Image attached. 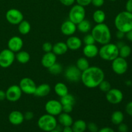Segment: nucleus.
Wrapping results in <instances>:
<instances>
[{
	"label": "nucleus",
	"mask_w": 132,
	"mask_h": 132,
	"mask_svg": "<svg viewBox=\"0 0 132 132\" xmlns=\"http://www.w3.org/2000/svg\"><path fill=\"white\" fill-rule=\"evenodd\" d=\"M131 53V48L130 46L127 45H124L119 48V56L123 57L125 59L128 57Z\"/></svg>",
	"instance_id": "473e14b6"
},
{
	"label": "nucleus",
	"mask_w": 132,
	"mask_h": 132,
	"mask_svg": "<svg viewBox=\"0 0 132 132\" xmlns=\"http://www.w3.org/2000/svg\"><path fill=\"white\" fill-rule=\"evenodd\" d=\"M15 59V54L9 48L4 49L0 52V67L3 68L10 67Z\"/></svg>",
	"instance_id": "0eeeda50"
},
{
	"label": "nucleus",
	"mask_w": 132,
	"mask_h": 132,
	"mask_svg": "<svg viewBox=\"0 0 132 132\" xmlns=\"http://www.w3.org/2000/svg\"><path fill=\"white\" fill-rule=\"evenodd\" d=\"M81 72L76 65H70L66 68L64 76L66 79L72 82H77L81 81Z\"/></svg>",
	"instance_id": "1a4fd4ad"
},
{
	"label": "nucleus",
	"mask_w": 132,
	"mask_h": 132,
	"mask_svg": "<svg viewBox=\"0 0 132 132\" xmlns=\"http://www.w3.org/2000/svg\"><path fill=\"white\" fill-rule=\"evenodd\" d=\"M57 121L63 127H64V126H72V124L73 122V118L70 115V113H64V112H61L58 116Z\"/></svg>",
	"instance_id": "4be33fe9"
},
{
	"label": "nucleus",
	"mask_w": 132,
	"mask_h": 132,
	"mask_svg": "<svg viewBox=\"0 0 132 132\" xmlns=\"http://www.w3.org/2000/svg\"><path fill=\"white\" fill-rule=\"evenodd\" d=\"M97 132H115V131L110 127H104L98 130Z\"/></svg>",
	"instance_id": "de8ad7c7"
},
{
	"label": "nucleus",
	"mask_w": 132,
	"mask_h": 132,
	"mask_svg": "<svg viewBox=\"0 0 132 132\" xmlns=\"http://www.w3.org/2000/svg\"><path fill=\"white\" fill-rule=\"evenodd\" d=\"M98 55L103 60L112 61L119 56V48L116 44L110 42L102 45L99 49Z\"/></svg>",
	"instance_id": "20e7f679"
},
{
	"label": "nucleus",
	"mask_w": 132,
	"mask_h": 132,
	"mask_svg": "<svg viewBox=\"0 0 132 132\" xmlns=\"http://www.w3.org/2000/svg\"><path fill=\"white\" fill-rule=\"evenodd\" d=\"M125 37H126V39H127L128 41H131L132 42V30L129 31V32H128L127 33L125 34Z\"/></svg>",
	"instance_id": "3c124183"
},
{
	"label": "nucleus",
	"mask_w": 132,
	"mask_h": 132,
	"mask_svg": "<svg viewBox=\"0 0 132 132\" xmlns=\"http://www.w3.org/2000/svg\"><path fill=\"white\" fill-rule=\"evenodd\" d=\"M114 24L117 30L127 33L132 30V14L126 11L119 13L114 19Z\"/></svg>",
	"instance_id": "7ed1b4c3"
},
{
	"label": "nucleus",
	"mask_w": 132,
	"mask_h": 132,
	"mask_svg": "<svg viewBox=\"0 0 132 132\" xmlns=\"http://www.w3.org/2000/svg\"><path fill=\"white\" fill-rule=\"evenodd\" d=\"M92 35L95 42L101 45H105L110 42L112 34L109 27L105 23L97 24L92 29Z\"/></svg>",
	"instance_id": "f03ea898"
},
{
	"label": "nucleus",
	"mask_w": 132,
	"mask_h": 132,
	"mask_svg": "<svg viewBox=\"0 0 132 132\" xmlns=\"http://www.w3.org/2000/svg\"><path fill=\"white\" fill-rule=\"evenodd\" d=\"M93 20L94 21L96 24H101L103 23L106 19V14L103 10H96L94 12L92 15Z\"/></svg>",
	"instance_id": "cd10ccee"
},
{
	"label": "nucleus",
	"mask_w": 132,
	"mask_h": 132,
	"mask_svg": "<svg viewBox=\"0 0 132 132\" xmlns=\"http://www.w3.org/2000/svg\"><path fill=\"white\" fill-rule=\"evenodd\" d=\"M125 37V33L121 32V31L117 30V33H116V37H117L118 39L119 40L122 39Z\"/></svg>",
	"instance_id": "09e8293b"
},
{
	"label": "nucleus",
	"mask_w": 132,
	"mask_h": 132,
	"mask_svg": "<svg viewBox=\"0 0 132 132\" xmlns=\"http://www.w3.org/2000/svg\"><path fill=\"white\" fill-rule=\"evenodd\" d=\"M15 59L21 64H26L29 62L30 59V55L28 52L20 50L19 52H17L16 55H15Z\"/></svg>",
	"instance_id": "a878e982"
},
{
	"label": "nucleus",
	"mask_w": 132,
	"mask_h": 132,
	"mask_svg": "<svg viewBox=\"0 0 132 132\" xmlns=\"http://www.w3.org/2000/svg\"><path fill=\"white\" fill-rule=\"evenodd\" d=\"M82 41H83L84 44H85V45H93V44H95V43H96L95 42V39H94V37H93V36L92 35V34H86V36L84 37Z\"/></svg>",
	"instance_id": "c9c22d12"
},
{
	"label": "nucleus",
	"mask_w": 132,
	"mask_h": 132,
	"mask_svg": "<svg viewBox=\"0 0 132 132\" xmlns=\"http://www.w3.org/2000/svg\"><path fill=\"white\" fill-rule=\"evenodd\" d=\"M76 66L81 72H82L90 67V63L86 57H80L77 60Z\"/></svg>",
	"instance_id": "2f4dec72"
},
{
	"label": "nucleus",
	"mask_w": 132,
	"mask_h": 132,
	"mask_svg": "<svg viewBox=\"0 0 132 132\" xmlns=\"http://www.w3.org/2000/svg\"><path fill=\"white\" fill-rule=\"evenodd\" d=\"M68 46L66 43L57 42L53 45L52 52L56 55H62L68 52Z\"/></svg>",
	"instance_id": "5701e85b"
},
{
	"label": "nucleus",
	"mask_w": 132,
	"mask_h": 132,
	"mask_svg": "<svg viewBox=\"0 0 132 132\" xmlns=\"http://www.w3.org/2000/svg\"><path fill=\"white\" fill-rule=\"evenodd\" d=\"M110 1H117V0H110Z\"/></svg>",
	"instance_id": "5fc2aeb1"
},
{
	"label": "nucleus",
	"mask_w": 132,
	"mask_h": 132,
	"mask_svg": "<svg viewBox=\"0 0 132 132\" xmlns=\"http://www.w3.org/2000/svg\"><path fill=\"white\" fill-rule=\"evenodd\" d=\"M126 10L132 14V0H128L126 3Z\"/></svg>",
	"instance_id": "49530a36"
},
{
	"label": "nucleus",
	"mask_w": 132,
	"mask_h": 132,
	"mask_svg": "<svg viewBox=\"0 0 132 132\" xmlns=\"http://www.w3.org/2000/svg\"><path fill=\"white\" fill-rule=\"evenodd\" d=\"M53 45L50 42H45L43 44L42 49L45 53L52 52Z\"/></svg>",
	"instance_id": "e433bc0d"
},
{
	"label": "nucleus",
	"mask_w": 132,
	"mask_h": 132,
	"mask_svg": "<svg viewBox=\"0 0 132 132\" xmlns=\"http://www.w3.org/2000/svg\"><path fill=\"white\" fill-rule=\"evenodd\" d=\"M125 110L126 112L130 116L132 117V101L129 102L126 106V108H125Z\"/></svg>",
	"instance_id": "c03bdc74"
},
{
	"label": "nucleus",
	"mask_w": 132,
	"mask_h": 132,
	"mask_svg": "<svg viewBox=\"0 0 132 132\" xmlns=\"http://www.w3.org/2000/svg\"><path fill=\"white\" fill-rule=\"evenodd\" d=\"M86 17V10L84 6L79 5H75L71 8L68 13V19L75 23L78 24L85 19Z\"/></svg>",
	"instance_id": "423d86ee"
},
{
	"label": "nucleus",
	"mask_w": 132,
	"mask_h": 132,
	"mask_svg": "<svg viewBox=\"0 0 132 132\" xmlns=\"http://www.w3.org/2000/svg\"><path fill=\"white\" fill-rule=\"evenodd\" d=\"M54 92L57 95L61 97L68 94V88L63 82H57L54 86Z\"/></svg>",
	"instance_id": "b1692460"
},
{
	"label": "nucleus",
	"mask_w": 132,
	"mask_h": 132,
	"mask_svg": "<svg viewBox=\"0 0 132 132\" xmlns=\"http://www.w3.org/2000/svg\"><path fill=\"white\" fill-rule=\"evenodd\" d=\"M62 132H73L72 128V126H64L63 127Z\"/></svg>",
	"instance_id": "603ef678"
},
{
	"label": "nucleus",
	"mask_w": 132,
	"mask_h": 132,
	"mask_svg": "<svg viewBox=\"0 0 132 132\" xmlns=\"http://www.w3.org/2000/svg\"><path fill=\"white\" fill-rule=\"evenodd\" d=\"M62 106H63L62 104L59 101L52 99L46 102L45 108L46 113L55 117V116H58L61 112H63Z\"/></svg>",
	"instance_id": "9b49d317"
},
{
	"label": "nucleus",
	"mask_w": 132,
	"mask_h": 132,
	"mask_svg": "<svg viewBox=\"0 0 132 132\" xmlns=\"http://www.w3.org/2000/svg\"><path fill=\"white\" fill-rule=\"evenodd\" d=\"M48 72H50L51 74L58 75L63 72V68L60 63H58L56 62V63H54L52 66H51L50 68H48Z\"/></svg>",
	"instance_id": "72a5a7b5"
},
{
	"label": "nucleus",
	"mask_w": 132,
	"mask_h": 132,
	"mask_svg": "<svg viewBox=\"0 0 132 132\" xmlns=\"http://www.w3.org/2000/svg\"><path fill=\"white\" fill-rule=\"evenodd\" d=\"M68 48L71 50H77L82 46V40L79 37L75 36H69L66 42Z\"/></svg>",
	"instance_id": "6ab92c4d"
},
{
	"label": "nucleus",
	"mask_w": 132,
	"mask_h": 132,
	"mask_svg": "<svg viewBox=\"0 0 132 132\" xmlns=\"http://www.w3.org/2000/svg\"><path fill=\"white\" fill-rule=\"evenodd\" d=\"M98 87L99 88V90L103 92L104 93H106L107 92L109 91L112 87H111V84L110 83L109 81H106V80H103L100 84H99V86Z\"/></svg>",
	"instance_id": "f704fd0d"
},
{
	"label": "nucleus",
	"mask_w": 132,
	"mask_h": 132,
	"mask_svg": "<svg viewBox=\"0 0 132 132\" xmlns=\"http://www.w3.org/2000/svg\"><path fill=\"white\" fill-rule=\"evenodd\" d=\"M6 99L10 102H16L21 97L23 92L19 85H11L5 91Z\"/></svg>",
	"instance_id": "4468645a"
},
{
	"label": "nucleus",
	"mask_w": 132,
	"mask_h": 132,
	"mask_svg": "<svg viewBox=\"0 0 132 132\" xmlns=\"http://www.w3.org/2000/svg\"><path fill=\"white\" fill-rule=\"evenodd\" d=\"M87 129L90 132H97L99 130L97 125L94 122H90L87 125Z\"/></svg>",
	"instance_id": "4c0bfd02"
},
{
	"label": "nucleus",
	"mask_w": 132,
	"mask_h": 132,
	"mask_svg": "<svg viewBox=\"0 0 132 132\" xmlns=\"http://www.w3.org/2000/svg\"><path fill=\"white\" fill-rule=\"evenodd\" d=\"M5 18L11 24H19L24 19V15L18 9H11L6 12Z\"/></svg>",
	"instance_id": "f8f14e48"
},
{
	"label": "nucleus",
	"mask_w": 132,
	"mask_h": 132,
	"mask_svg": "<svg viewBox=\"0 0 132 132\" xmlns=\"http://www.w3.org/2000/svg\"><path fill=\"white\" fill-rule=\"evenodd\" d=\"M37 126L41 130L49 132L56 128L57 126V121L55 116L50 114L43 115L37 121Z\"/></svg>",
	"instance_id": "39448f33"
},
{
	"label": "nucleus",
	"mask_w": 132,
	"mask_h": 132,
	"mask_svg": "<svg viewBox=\"0 0 132 132\" xmlns=\"http://www.w3.org/2000/svg\"><path fill=\"white\" fill-rule=\"evenodd\" d=\"M61 3L67 6H72L76 2V0H59Z\"/></svg>",
	"instance_id": "37998d69"
},
{
	"label": "nucleus",
	"mask_w": 132,
	"mask_h": 132,
	"mask_svg": "<svg viewBox=\"0 0 132 132\" xmlns=\"http://www.w3.org/2000/svg\"><path fill=\"white\" fill-rule=\"evenodd\" d=\"M49 132H61V131H59V130H57V129H54V130H52V131H49Z\"/></svg>",
	"instance_id": "864d4df0"
},
{
	"label": "nucleus",
	"mask_w": 132,
	"mask_h": 132,
	"mask_svg": "<svg viewBox=\"0 0 132 132\" xmlns=\"http://www.w3.org/2000/svg\"><path fill=\"white\" fill-rule=\"evenodd\" d=\"M62 111L63 112L67 113H70L73 111V106L69 105V104H65V105H62Z\"/></svg>",
	"instance_id": "58836bf2"
},
{
	"label": "nucleus",
	"mask_w": 132,
	"mask_h": 132,
	"mask_svg": "<svg viewBox=\"0 0 132 132\" xmlns=\"http://www.w3.org/2000/svg\"><path fill=\"white\" fill-rule=\"evenodd\" d=\"M104 3V0H92V4L95 7H101Z\"/></svg>",
	"instance_id": "79ce46f5"
},
{
	"label": "nucleus",
	"mask_w": 132,
	"mask_h": 132,
	"mask_svg": "<svg viewBox=\"0 0 132 132\" xmlns=\"http://www.w3.org/2000/svg\"><path fill=\"white\" fill-rule=\"evenodd\" d=\"M77 5H79L82 6H88L92 3V0H76Z\"/></svg>",
	"instance_id": "ea45409f"
},
{
	"label": "nucleus",
	"mask_w": 132,
	"mask_h": 132,
	"mask_svg": "<svg viewBox=\"0 0 132 132\" xmlns=\"http://www.w3.org/2000/svg\"><path fill=\"white\" fill-rule=\"evenodd\" d=\"M8 48L13 52L17 53L21 50L23 46V41L19 36H13L8 41Z\"/></svg>",
	"instance_id": "2eb2a0df"
},
{
	"label": "nucleus",
	"mask_w": 132,
	"mask_h": 132,
	"mask_svg": "<svg viewBox=\"0 0 132 132\" xmlns=\"http://www.w3.org/2000/svg\"><path fill=\"white\" fill-rule=\"evenodd\" d=\"M112 62V68L116 74L123 75L127 72L128 64L126 59L118 56Z\"/></svg>",
	"instance_id": "6e6552de"
},
{
	"label": "nucleus",
	"mask_w": 132,
	"mask_h": 132,
	"mask_svg": "<svg viewBox=\"0 0 132 132\" xmlns=\"http://www.w3.org/2000/svg\"><path fill=\"white\" fill-rule=\"evenodd\" d=\"M124 116L123 113L121 111L117 110L113 112V113L111 116V121L113 125H119V124L122 123L124 121Z\"/></svg>",
	"instance_id": "c85d7f7f"
},
{
	"label": "nucleus",
	"mask_w": 132,
	"mask_h": 132,
	"mask_svg": "<svg viewBox=\"0 0 132 132\" xmlns=\"http://www.w3.org/2000/svg\"><path fill=\"white\" fill-rule=\"evenodd\" d=\"M84 55L86 58H94L99 54V48L95 45H85L82 50Z\"/></svg>",
	"instance_id": "aec40b11"
},
{
	"label": "nucleus",
	"mask_w": 132,
	"mask_h": 132,
	"mask_svg": "<svg viewBox=\"0 0 132 132\" xmlns=\"http://www.w3.org/2000/svg\"><path fill=\"white\" fill-rule=\"evenodd\" d=\"M118 126V130L119 132H128V126L126 124L122 122Z\"/></svg>",
	"instance_id": "a19ab883"
},
{
	"label": "nucleus",
	"mask_w": 132,
	"mask_h": 132,
	"mask_svg": "<svg viewBox=\"0 0 132 132\" xmlns=\"http://www.w3.org/2000/svg\"><path fill=\"white\" fill-rule=\"evenodd\" d=\"M31 25L30 23L27 20L23 19L19 24H18V31L22 35H27L30 32Z\"/></svg>",
	"instance_id": "c756f323"
},
{
	"label": "nucleus",
	"mask_w": 132,
	"mask_h": 132,
	"mask_svg": "<svg viewBox=\"0 0 132 132\" xmlns=\"http://www.w3.org/2000/svg\"><path fill=\"white\" fill-rule=\"evenodd\" d=\"M19 86L20 87L22 92L27 95H34L36 91V82L30 77H24L19 81Z\"/></svg>",
	"instance_id": "9d476101"
},
{
	"label": "nucleus",
	"mask_w": 132,
	"mask_h": 132,
	"mask_svg": "<svg viewBox=\"0 0 132 132\" xmlns=\"http://www.w3.org/2000/svg\"><path fill=\"white\" fill-rule=\"evenodd\" d=\"M51 91V87L48 84L43 83L37 86L34 95L37 97H43L50 94Z\"/></svg>",
	"instance_id": "412c9836"
},
{
	"label": "nucleus",
	"mask_w": 132,
	"mask_h": 132,
	"mask_svg": "<svg viewBox=\"0 0 132 132\" xmlns=\"http://www.w3.org/2000/svg\"><path fill=\"white\" fill-rule=\"evenodd\" d=\"M124 95L122 91L117 88H111L106 93L107 101L112 104H118L123 100Z\"/></svg>",
	"instance_id": "ddd939ff"
},
{
	"label": "nucleus",
	"mask_w": 132,
	"mask_h": 132,
	"mask_svg": "<svg viewBox=\"0 0 132 132\" xmlns=\"http://www.w3.org/2000/svg\"><path fill=\"white\" fill-rule=\"evenodd\" d=\"M60 101L61 103L62 104V105H65V104H69V105H72L73 106L76 103V98L72 94H70L68 93V94H67L64 96L61 97H60Z\"/></svg>",
	"instance_id": "7c9ffc66"
},
{
	"label": "nucleus",
	"mask_w": 132,
	"mask_h": 132,
	"mask_svg": "<svg viewBox=\"0 0 132 132\" xmlns=\"http://www.w3.org/2000/svg\"><path fill=\"white\" fill-rule=\"evenodd\" d=\"M104 79V71L98 67H90L81 73V81L82 84L88 88L98 87L99 84Z\"/></svg>",
	"instance_id": "f257e3e1"
},
{
	"label": "nucleus",
	"mask_w": 132,
	"mask_h": 132,
	"mask_svg": "<svg viewBox=\"0 0 132 132\" xmlns=\"http://www.w3.org/2000/svg\"><path fill=\"white\" fill-rule=\"evenodd\" d=\"M77 30V26L69 19L65 21L61 25V32L67 36H73Z\"/></svg>",
	"instance_id": "dca6fc26"
},
{
	"label": "nucleus",
	"mask_w": 132,
	"mask_h": 132,
	"mask_svg": "<svg viewBox=\"0 0 132 132\" xmlns=\"http://www.w3.org/2000/svg\"><path fill=\"white\" fill-rule=\"evenodd\" d=\"M5 99H6V93H5V91L0 90V101H4Z\"/></svg>",
	"instance_id": "8fccbe9b"
},
{
	"label": "nucleus",
	"mask_w": 132,
	"mask_h": 132,
	"mask_svg": "<svg viewBox=\"0 0 132 132\" xmlns=\"http://www.w3.org/2000/svg\"><path fill=\"white\" fill-rule=\"evenodd\" d=\"M34 114L33 112L28 111V112H25V113L24 114V118L27 121H30L34 118Z\"/></svg>",
	"instance_id": "a18cd8bd"
},
{
	"label": "nucleus",
	"mask_w": 132,
	"mask_h": 132,
	"mask_svg": "<svg viewBox=\"0 0 132 132\" xmlns=\"http://www.w3.org/2000/svg\"><path fill=\"white\" fill-rule=\"evenodd\" d=\"M24 114L20 111L14 110L10 113L9 116V121L12 125L18 126L21 125L24 121Z\"/></svg>",
	"instance_id": "a211bd4d"
},
{
	"label": "nucleus",
	"mask_w": 132,
	"mask_h": 132,
	"mask_svg": "<svg viewBox=\"0 0 132 132\" xmlns=\"http://www.w3.org/2000/svg\"><path fill=\"white\" fill-rule=\"evenodd\" d=\"M72 128L73 132H85L87 129V124L84 120L78 119L73 122Z\"/></svg>",
	"instance_id": "393cba45"
},
{
	"label": "nucleus",
	"mask_w": 132,
	"mask_h": 132,
	"mask_svg": "<svg viewBox=\"0 0 132 132\" xmlns=\"http://www.w3.org/2000/svg\"><path fill=\"white\" fill-rule=\"evenodd\" d=\"M41 64L46 68H49L57 62V55L52 52H46L41 58Z\"/></svg>",
	"instance_id": "f3484780"
},
{
	"label": "nucleus",
	"mask_w": 132,
	"mask_h": 132,
	"mask_svg": "<svg viewBox=\"0 0 132 132\" xmlns=\"http://www.w3.org/2000/svg\"><path fill=\"white\" fill-rule=\"evenodd\" d=\"M76 26H77V30L83 34L88 33L92 28L91 23L86 19H85L79 23L78 24H76Z\"/></svg>",
	"instance_id": "bb28decb"
}]
</instances>
